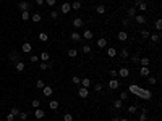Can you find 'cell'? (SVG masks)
Segmentation results:
<instances>
[{
    "instance_id": "6f0895ef",
    "label": "cell",
    "mask_w": 162,
    "mask_h": 121,
    "mask_svg": "<svg viewBox=\"0 0 162 121\" xmlns=\"http://www.w3.org/2000/svg\"><path fill=\"white\" fill-rule=\"evenodd\" d=\"M109 74H110L112 77H117V76H118V71H117V70H110V71H109Z\"/></svg>"
},
{
    "instance_id": "d590c367",
    "label": "cell",
    "mask_w": 162,
    "mask_h": 121,
    "mask_svg": "<svg viewBox=\"0 0 162 121\" xmlns=\"http://www.w3.org/2000/svg\"><path fill=\"white\" fill-rule=\"evenodd\" d=\"M71 82H73V84H75V86H80V84H81V77L75 74L73 77H71Z\"/></svg>"
},
{
    "instance_id": "484cf974",
    "label": "cell",
    "mask_w": 162,
    "mask_h": 121,
    "mask_svg": "<svg viewBox=\"0 0 162 121\" xmlns=\"http://www.w3.org/2000/svg\"><path fill=\"white\" fill-rule=\"evenodd\" d=\"M31 50H33L31 44H29V42H25V44H23V53H29Z\"/></svg>"
},
{
    "instance_id": "74e56055",
    "label": "cell",
    "mask_w": 162,
    "mask_h": 121,
    "mask_svg": "<svg viewBox=\"0 0 162 121\" xmlns=\"http://www.w3.org/2000/svg\"><path fill=\"white\" fill-rule=\"evenodd\" d=\"M154 26H156V29H157V32H160V29H162V20H160V18H159V20H156Z\"/></svg>"
},
{
    "instance_id": "8992f818",
    "label": "cell",
    "mask_w": 162,
    "mask_h": 121,
    "mask_svg": "<svg viewBox=\"0 0 162 121\" xmlns=\"http://www.w3.org/2000/svg\"><path fill=\"white\" fill-rule=\"evenodd\" d=\"M149 74H151V70H149V66H141V68H140V76L148 77Z\"/></svg>"
},
{
    "instance_id": "277c9868",
    "label": "cell",
    "mask_w": 162,
    "mask_h": 121,
    "mask_svg": "<svg viewBox=\"0 0 162 121\" xmlns=\"http://www.w3.org/2000/svg\"><path fill=\"white\" fill-rule=\"evenodd\" d=\"M141 89H143V87H140L138 84H130V86H128V90H130L131 94H135V95L140 94V90H141Z\"/></svg>"
},
{
    "instance_id": "f546056e",
    "label": "cell",
    "mask_w": 162,
    "mask_h": 121,
    "mask_svg": "<svg viewBox=\"0 0 162 121\" xmlns=\"http://www.w3.org/2000/svg\"><path fill=\"white\" fill-rule=\"evenodd\" d=\"M148 119V110L146 108H143L141 113H140V121H146Z\"/></svg>"
},
{
    "instance_id": "4316f807",
    "label": "cell",
    "mask_w": 162,
    "mask_h": 121,
    "mask_svg": "<svg viewBox=\"0 0 162 121\" xmlns=\"http://www.w3.org/2000/svg\"><path fill=\"white\" fill-rule=\"evenodd\" d=\"M122 107H123V100H120V99L113 100V108H115V110H120Z\"/></svg>"
},
{
    "instance_id": "f35d334b",
    "label": "cell",
    "mask_w": 162,
    "mask_h": 121,
    "mask_svg": "<svg viewBox=\"0 0 162 121\" xmlns=\"http://www.w3.org/2000/svg\"><path fill=\"white\" fill-rule=\"evenodd\" d=\"M91 50H92V48H91V45H88V44L81 47V52H83V53H91Z\"/></svg>"
},
{
    "instance_id": "9f6ffc18",
    "label": "cell",
    "mask_w": 162,
    "mask_h": 121,
    "mask_svg": "<svg viewBox=\"0 0 162 121\" xmlns=\"http://www.w3.org/2000/svg\"><path fill=\"white\" fill-rule=\"evenodd\" d=\"M45 3L49 5V7H55V3H57V0H45Z\"/></svg>"
},
{
    "instance_id": "4fadbf2b",
    "label": "cell",
    "mask_w": 162,
    "mask_h": 121,
    "mask_svg": "<svg viewBox=\"0 0 162 121\" xmlns=\"http://www.w3.org/2000/svg\"><path fill=\"white\" fill-rule=\"evenodd\" d=\"M133 20H135L138 24H146V16H144V15H136Z\"/></svg>"
},
{
    "instance_id": "db71d44e",
    "label": "cell",
    "mask_w": 162,
    "mask_h": 121,
    "mask_svg": "<svg viewBox=\"0 0 162 121\" xmlns=\"http://www.w3.org/2000/svg\"><path fill=\"white\" fill-rule=\"evenodd\" d=\"M31 105H33V108H39V105H41V100H37V99H36V100H33V102H31Z\"/></svg>"
},
{
    "instance_id": "4dcf8cb0",
    "label": "cell",
    "mask_w": 162,
    "mask_h": 121,
    "mask_svg": "<svg viewBox=\"0 0 162 121\" xmlns=\"http://www.w3.org/2000/svg\"><path fill=\"white\" fill-rule=\"evenodd\" d=\"M37 37H39V40L47 42V40H49V34H47V32H39V36H37Z\"/></svg>"
},
{
    "instance_id": "83f0119b",
    "label": "cell",
    "mask_w": 162,
    "mask_h": 121,
    "mask_svg": "<svg viewBox=\"0 0 162 121\" xmlns=\"http://www.w3.org/2000/svg\"><path fill=\"white\" fill-rule=\"evenodd\" d=\"M68 57L70 58H76L78 57V48H68Z\"/></svg>"
},
{
    "instance_id": "e575fe53",
    "label": "cell",
    "mask_w": 162,
    "mask_h": 121,
    "mask_svg": "<svg viewBox=\"0 0 162 121\" xmlns=\"http://www.w3.org/2000/svg\"><path fill=\"white\" fill-rule=\"evenodd\" d=\"M21 20H23V21L31 20V15H29V11H21Z\"/></svg>"
},
{
    "instance_id": "ac0fdd59",
    "label": "cell",
    "mask_w": 162,
    "mask_h": 121,
    "mask_svg": "<svg viewBox=\"0 0 162 121\" xmlns=\"http://www.w3.org/2000/svg\"><path fill=\"white\" fill-rule=\"evenodd\" d=\"M96 44H97V47H99V48H105V47H107V39H104V37H99Z\"/></svg>"
},
{
    "instance_id": "7402d4cb",
    "label": "cell",
    "mask_w": 162,
    "mask_h": 121,
    "mask_svg": "<svg viewBox=\"0 0 162 121\" xmlns=\"http://www.w3.org/2000/svg\"><path fill=\"white\" fill-rule=\"evenodd\" d=\"M71 23H73V28H75V29H76V28H81L83 24H84V23H83V20H81V18H75V20L71 21Z\"/></svg>"
},
{
    "instance_id": "d6986e66",
    "label": "cell",
    "mask_w": 162,
    "mask_h": 121,
    "mask_svg": "<svg viewBox=\"0 0 162 121\" xmlns=\"http://www.w3.org/2000/svg\"><path fill=\"white\" fill-rule=\"evenodd\" d=\"M18 7H20V10H21V11H29V3H28V2H25V0L18 3Z\"/></svg>"
},
{
    "instance_id": "d4e9b609",
    "label": "cell",
    "mask_w": 162,
    "mask_h": 121,
    "mask_svg": "<svg viewBox=\"0 0 162 121\" xmlns=\"http://www.w3.org/2000/svg\"><path fill=\"white\" fill-rule=\"evenodd\" d=\"M105 11H107L105 5H97V7H96V13H99V15H104Z\"/></svg>"
},
{
    "instance_id": "ba28073f",
    "label": "cell",
    "mask_w": 162,
    "mask_h": 121,
    "mask_svg": "<svg viewBox=\"0 0 162 121\" xmlns=\"http://www.w3.org/2000/svg\"><path fill=\"white\" fill-rule=\"evenodd\" d=\"M70 10H71V5H70L68 2H65V3H62V8H60V13L67 15V13H70Z\"/></svg>"
},
{
    "instance_id": "91938a15",
    "label": "cell",
    "mask_w": 162,
    "mask_h": 121,
    "mask_svg": "<svg viewBox=\"0 0 162 121\" xmlns=\"http://www.w3.org/2000/svg\"><path fill=\"white\" fill-rule=\"evenodd\" d=\"M15 118H16V116H13L11 113H8V115H7V121H15Z\"/></svg>"
},
{
    "instance_id": "ab89813d",
    "label": "cell",
    "mask_w": 162,
    "mask_h": 121,
    "mask_svg": "<svg viewBox=\"0 0 162 121\" xmlns=\"http://www.w3.org/2000/svg\"><path fill=\"white\" fill-rule=\"evenodd\" d=\"M42 62H49V52H42L41 53V57H39Z\"/></svg>"
},
{
    "instance_id": "c3c4849f",
    "label": "cell",
    "mask_w": 162,
    "mask_h": 121,
    "mask_svg": "<svg viewBox=\"0 0 162 121\" xmlns=\"http://www.w3.org/2000/svg\"><path fill=\"white\" fill-rule=\"evenodd\" d=\"M10 113H11V115H13V116H18V115H20V108H16V107H13V108H11V110H10Z\"/></svg>"
},
{
    "instance_id": "52a82bcc",
    "label": "cell",
    "mask_w": 162,
    "mask_h": 121,
    "mask_svg": "<svg viewBox=\"0 0 162 121\" xmlns=\"http://www.w3.org/2000/svg\"><path fill=\"white\" fill-rule=\"evenodd\" d=\"M70 39L73 40V42H81V40H83L81 34H80V32H76V31H73V32L70 34Z\"/></svg>"
},
{
    "instance_id": "30bf717a",
    "label": "cell",
    "mask_w": 162,
    "mask_h": 121,
    "mask_svg": "<svg viewBox=\"0 0 162 121\" xmlns=\"http://www.w3.org/2000/svg\"><path fill=\"white\" fill-rule=\"evenodd\" d=\"M81 37L86 39V40H91V39L94 37V34H92V31H89V29H84V32L81 34Z\"/></svg>"
},
{
    "instance_id": "f6af8a7d",
    "label": "cell",
    "mask_w": 162,
    "mask_h": 121,
    "mask_svg": "<svg viewBox=\"0 0 162 121\" xmlns=\"http://www.w3.org/2000/svg\"><path fill=\"white\" fill-rule=\"evenodd\" d=\"M63 121H73V115L71 113H65L63 115Z\"/></svg>"
},
{
    "instance_id": "ee69618b",
    "label": "cell",
    "mask_w": 162,
    "mask_h": 121,
    "mask_svg": "<svg viewBox=\"0 0 162 121\" xmlns=\"http://www.w3.org/2000/svg\"><path fill=\"white\" fill-rule=\"evenodd\" d=\"M45 86V82L42 81V79H37V81H36V87H37V89H42Z\"/></svg>"
},
{
    "instance_id": "44dd1931",
    "label": "cell",
    "mask_w": 162,
    "mask_h": 121,
    "mask_svg": "<svg viewBox=\"0 0 162 121\" xmlns=\"http://www.w3.org/2000/svg\"><path fill=\"white\" fill-rule=\"evenodd\" d=\"M138 62H140V65H141V66H149V65H151V60H149L148 57H143V58L138 60Z\"/></svg>"
},
{
    "instance_id": "b9f144b4",
    "label": "cell",
    "mask_w": 162,
    "mask_h": 121,
    "mask_svg": "<svg viewBox=\"0 0 162 121\" xmlns=\"http://www.w3.org/2000/svg\"><path fill=\"white\" fill-rule=\"evenodd\" d=\"M50 16H52V20H57V18L60 16V11L58 10H52L50 11Z\"/></svg>"
},
{
    "instance_id": "94428289",
    "label": "cell",
    "mask_w": 162,
    "mask_h": 121,
    "mask_svg": "<svg viewBox=\"0 0 162 121\" xmlns=\"http://www.w3.org/2000/svg\"><path fill=\"white\" fill-rule=\"evenodd\" d=\"M36 3H37V5H44L45 0H36Z\"/></svg>"
},
{
    "instance_id": "ffe728a7",
    "label": "cell",
    "mask_w": 162,
    "mask_h": 121,
    "mask_svg": "<svg viewBox=\"0 0 162 121\" xmlns=\"http://www.w3.org/2000/svg\"><path fill=\"white\" fill-rule=\"evenodd\" d=\"M149 39H151V42H160V32L149 34Z\"/></svg>"
},
{
    "instance_id": "60d3db41",
    "label": "cell",
    "mask_w": 162,
    "mask_h": 121,
    "mask_svg": "<svg viewBox=\"0 0 162 121\" xmlns=\"http://www.w3.org/2000/svg\"><path fill=\"white\" fill-rule=\"evenodd\" d=\"M148 82L151 84V86H154V84L157 82V77H156V76H148Z\"/></svg>"
},
{
    "instance_id": "bcb514c9",
    "label": "cell",
    "mask_w": 162,
    "mask_h": 121,
    "mask_svg": "<svg viewBox=\"0 0 162 121\" xmlns=\"http://www.w3.org/2000/svg\"><path fill=\"white\" fill-rule=\"evenodd\" d=\"M120 100H128V92H127V90L120 92Z\"/></svg>"
},
{
    "instance_id": "6125c7cd",
    "label": "cell",
    "mask_w": 162,
    "mask_h": 121,
    "mask_svg": "<svg viewBox=\"0 0 162 121\" xmlns=\"http://www.w3.org/2000/svg\"><path fill=\"white\" fill-rule=\"evenodd\" d=\"M112 121H120V118H118V116H115V118H112Z\"/></svg>"
},
{
    "instance_id": "7dc6e473",
    "label": "cell",
    "mask_w": 162,
    "mask_h": 121,
    "mask_svg": "<svg viewBox=\"0 0 162 121\" xmlns=\"http://www.w3.org/2000/svg\"><path fill=\"white\" fill-rule=\"evenodd\" d=\"M136 111H138V107H136V105H130V107H128V113L133 115V113H136Z\"/></svg>"
},
{
    "instance_id": "1f68e13d",
    "label": "cell",
    "mask_w": 162,
    "mask_h": 121,
    "mask_svg": "<svg viewBox=\"0 0 162 121\" xmlns=\"http://www.w3.org/2000/svg\"><path fill=\"white\" fill-rule=\"evenodd\" d=\"M70 5H71V10H80L81 8V2H80V0H75V2L70 3Z\"/></svg>"
},
{
    "instance_id": "e0dca14e",
    "label": "cell",
    "mask_w": 162,
    "mask_h": 121,
    "mask_svg": "<svg viewBox=\"0 0 162 121\" xmlns=\"http://www.w3.org/2000/svg\"><path fill=\"white\" fill-rule=\"evenodd\" d=\"M8 58H10V62H20V53H18V52H11L10 53V55H8Z\"/></svg>"
},
{
    "instance_id": "f1b7e54d",
    "label": "cell",
    "mask_w": 162,
    "mask_h": 121,
    "mask_svg": "<svg viewBox=\"0 0 162 121\" xmlns=\"http://www.w3.org/2000/svg\"><path fill=\"white\" fill-rule=\"evenodd\" d=\"M52 66H53L52 63H47V62H42V63H41V65H39V68H41V70H42V71H44V70H50V68H52Z\"/></svg>"
},
{
    "instance_id": "be15d7a7",
    "label": "cell",
    "mask_w": 162,
    "mask_h": 121,
    "mask_svg": "<svg viewBox=\"0 0 162 121\" xmlns=\"http://www.w3.org/2000/svg\"><path fill=\"white\" fill-rule=\"evenodd\" d=\"M120 121H128V119L127 118H120Z\"/></svg>"
},
{
    "instance_id": "cb8c5ba5",
    "label": "cell",
    "mask_w": 162,
    "mask_h": 121,
    "mask_svg": "<svg viewBox=\"0 0 162 121\" xmlns=\"http://www.w3.org/2000/svg\"><path fill=\"white\" fill-rule=\"evenodd\" d=\"M81 87H91V79H89V77H84V79H81V84H80Z\"/></svg>"
},
{
    "instance_id": "8d00e7d4",
    "label": "cell",
    "mask_w": 162,
    "mask_h": 121,
    "mask_svg": "<svg viewBox=\"0 0 162 121\" xmlns=\"http://www.w3.org/2000/svg\"><path fill=\"white\" fill-rule=\"evenodd\" d=\"M31 20H33V23H39L41 20H42V16H41L39 13H34V15L31 16Z\"/></svg>"
},
{
    "instance_id": "6da1fadb",
    "label": "cell",
    "mask_w": 162,
    "mask_h": 121,
    "mask_svg": "<svg viewBox=\"0 0 162 121\" xmlns=\"http://www.w3.org/2000/svg\"><path fill=\"white\" fill-rule=\"evenodd\" d=\"M138 97H140L141 100H151L152 99V92L149 89H144L143 87L141 90H140V94H138Z\"/></svg>"
},
{
    "instance_id": "603a6c76",
    "label": "cell",
    "mask_w": 162,
    "mask_h": 121,
    "mask_svg": "<svg viewBox=\"0 0 162 121\" xmlns=\"http://www.w3.org/2000/svg\"><path fill=\"white\" fill-rule=\"evenodd\" d=\"M25 68H26V65H25V62H16V71L18 73H21V71H25Z\"/></svg>"
},
{
    "instance_id": "3957f363",
    "label": "cell",
    "mask_w": 162,
    "mask_h": 121,
    "mask_svg": "<svg viewBox=\"0 0 162 121\" xmlns=\"http://www.w3.org/2000/svg\"><path fill=\"white\" fill-rule=\"evenodd\" d=\"M117 71H118V76L123 77V79H127V77L130 76V70L125 68V66H123V68H120V70H117Z\"/></svg>"
},
{
    "instance_id": "5b68a950",
    "label": "cell",
    "mask_w": 162,
    "mask_h": 121,
    "mask_svg": "<svg viewBox=\"0 0 162 121\" xmlns=\"http://www.w3.org/2000/svg\"><path fill=\"white\" fill-rule=\"evenodd\" d=\"M78 95H80L81 99H88V95H89V89H88V87H80V89H78Z\"/></svg>"
},
{
    "instance_id": "7bdbcfd3",
    "label": "cell",
    "mask_w": 162,
    "mask_h": 121,
    "mask_svg": "<svg viewBox=\"0 0 162 121\" xmlns=\"http://www.w3.org/2000/svg\"><path fill=\"white\" fill-rule=\"evenodd\" d=\"M136 8H140V11H146V10H148V3H146V2H143V3L138 5Z\"/></svg>"
},
{
    "instance_id": "9a60e30c",
    "label": "cell",
    "mask_w": 162,
    "mask_h": 121,
    "mask_svg": "<svg viewBox=\"0 0 162 121\" xmlns=\"http://www.w3.org/2000/svg\"><path fill=\"white\" fill-rule=\"evenodd\" d=\"M42 94H44L45 97H50V95L53 94V89H52L50 86H44V87H42Z\"/></svg>"
},
{
    "instance_id": "8fae6325",
    "label": "cell",
    "mask_w": 162,
    "mask_h": 121,
    "mask_svg": "<svg viewBox=\"0 0 162 121\" xmlns=\"http://www.w3.org/2000/svg\"><path fill=\"white\" fill-rule=\"evenodd\" d=\"M118 55L122 60H127L130 57V52H128V48H120V52H118Z\"/></svg>"
},
{
    "instance_id": "11a10c76",
    "label": "cell",
    "mask_w": 162,
    "mask_h": 121,
    "mask_svg": "<svg viewBox=\"0 0 162 121\" xmlns=\"http://www.w3.org/2000/svg\"><path fill=\"white\" fill-rule=\"evenodd\" d=\"M29 62H33V63L39 62V57H37V55H31V57H29Z\"/></svg>"
},
{
    "instance_id": "681fc988",
    "label": "cell",
    "mask_w": 162,
    "mask_h": 121,
    "mask_svg": "<svg viewBox=\"0 0 162 121\" xmlns=\"http://www.w3.org/2000/svg\"><path fill=\"white\" fill-rule=\"evenodd\" d=\"M130 58H131V63H138V60H140V55H138V53H133V55H131Z\"/></svg>"
},
{
    "instance_id": "d6a6232c",
    "label": "cell",
    "mask_w": 162,
    "mask_h": 121,
    "mask_svg": "<svg viewBox=\"0 0 162 121\" xmlns=\"http://www.w3.org/2000/svg\"><path fill=\"white\" fill-rule=\"evenodd\" d=\"M149 34H151V32H149L148 29H141V31H140V36L143 39H149Z\"/></svg>"
},
{
    "instance_id": "816d5d0a",
    "label": "cell",
    "mask_w": 162,
    "mask_h": 121,
    "mask_svg": "<svg viewBox=\"0 0 162 121\" xmlns=\"http://www.w3.org/2000/svg\"><path fill=\"white\" fill-rule=\"evenodd\" d=\"M102 90V84L97 82V84H94V92H101Z\"/></svg>"
},
{
    "instance_id": "7c38bea8",
    "label": "cell",
    "mask_w": 162,
    "mask_h": 121,
    "mask_svg": "<svg viewBox=\"0 0 162 121\" xmlns=\"http://www.w3.org/2000/svg\"><path fill=\"white\" fill-rule=\"evenodd\" d=\"M117 53H118V50L115 47H110V48H107V57H110V58H115L117 57Z\"/></svg>"
},
{
    "instance_id": "9c48e42d",
    "label": "cell",
    "mask_w": 162,
    "mask_h": 121,
    "mask_svg": "<svg viewBox=\"0 0 162 121\" xmlns=\"http://www.w3.org/2000/svg\"><path fill=\"white\" fill-rule=\"evenodd\" d=\"M136 10H138V8H135V7H130V8L127 10V18H130V20H133V18L138 15V13H136Z\"/></svg>"
},
{
    "instance_id": "2e32d148",
    "label": "cell",
    "mask_w": 162,
    "mask_h": 121,
    "mask_svg": "<svg viewBox=\"0 0 162 121\" xmlns=\"http://www.w3.org/2000/svg\"><path fill=\"white\" fill-rule=\"evenodd\" d=\"M34 116L37 118V119H42L45 116V111L42 110V108H36V113H34Z\"/></svg>"
},
{
    "instance_id": "f5cc1de1",
    "label": "cell",
    "mask_w": 162,
    "mask_h": 121,
    "mask_svg": "<svg viewBox=\"0 0 162 121\" xmlns=\"http://www.w3.org/2000/svg\"><path fill=\"white\" fill-rule=\"evenodd\" d=\"M130 23H131V20H130V18H123V21H122V24H123V28H127V26H130Z\"/></svg>"
},
{
    "instance_id": "7a4b0ae2",
    "label": "cell",
    "mask_w": 162,
    "mask_h": 121,
    "mask_svg": "<svg viewBox=\"0 0 162 121\" xmlns=\"http://www.w3.org/2000/svg\"><path fill=\"white\" fill-rule=\"evenodd\" d=\"M109 87H110L112 90H117V89L120 87V82H118L117 77H112V79L109 81Z\"/></svg>"
},
{
    "instance_id": "5bb4252c",
    "label": "cell",
    "mask_w": 162,
    "mask_h": 121,
    "mask_svg": "<svg viewBox=\"0 0 162 121\" xmlns=\"http://www.w3.org/2000/svg\"><path fill=\"white\" fill-rule=\"evenodd\" d=\"M117 39L120 40V42H125L128 39V34H127V31H120L118 34H117Z\"/></svg>"
},
{
    "instance_id": "836d02e7",
    "label": "cell",
    "mask_w": 162,
    "mask_h": 121,
    "mask_svg": "<svg viewBox=\"0 0 162 121\" xmlns=\"http://www.w3.org/2000/svg\"><path fill=\"white\" fill-rule=\"evenodd\" d=\"M49 108H50V110H57V108H58V102L57 100H50L49 102Z\"/></svg>"
},
{
    "instance_id": "680465c9",
    "label": "cell",
    "mask_w": 162,
    "mask_h": 121,
    "mask_svg": "<svg viewBox=\"0 0 162 121\" xmlns=\"http://www.w3.org/2000/svg\"><path fill=\"white\" fill-rule=\"evenodd\" d=\"M143 2H144V0H133V7L136 8L138 5H140V3H143Z\"/></svg>"
},
{
    "instance_id": "f907efd6",
    "label": "cell",
    "mask_w": 162,
    "mask_h": 121,
    "mask_svg": "<svg viewBox=\"0 0 162 121\" xmlns=\"http://www.w3.org/2000/svg\"><path fill=\"white\" fill-rule=\"evenodd\" d=\"M18 118H20L21 121H25V119H28V113H25V111H20V115H18Z\"/></svg>"
}]
</instances>
